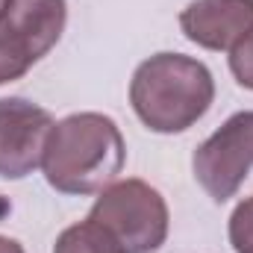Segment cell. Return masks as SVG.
I'll use <instances>...</instances> for the list:
<instances>
[{"instance_id": "obj_1", "label": "cell", "mask_w": 253, "mask_h": 253, "mask_svg": "<svg viewBox=\"0 0 253 253\" xmlns=\"http://www.w3.org/2000/svg\"><path fill=\"white\" fill-rule=\"evenodd\" d=\"M124 159V135L109 115L77 112L53 124L42 171L62 194H100L118 180Z\"/></svg>"}, {"instance_id": "obj_4", "label": "cell", "mask_w": 253, "mask_h": 253, "mask_svg": "<svg viewBox=\"0 0 253 253\" xmlns=\"http://www.w3.org/2000/svg\"><path fill=\"white\" fill-rule=\"evenodd\" d=\"M65 0H0V85L21 80L65 33Z\"/></svg>"}, {"instance_id": "obj_3", "label": "cell", "mask_w": 253, "mask_h": 253, "mask_svg": "<svg viewBox=\"0 0 253 253\" xmlns=\"http://www.w3.org/2000/svg\"><path fill=\"white\" fill-rule=\"evenodd\" d=\"M91 221L106 227L124 253H156L168 239V203L144 180H115L94 200Z\"/></svg>"}, {"instance_id": "obj_2", "label": "cell", "mask_w": 253, "mask_h": 253, "mask_svg": "<svg viewBox=\"0 0 253 253\" xmlns=\"http://www.w3.org/2000/svg\"><path fill=\"white\" fill-rule=\"evenodd\" d=\"M215 100V80L203 62L183 53H156L135 68L129 103L153 132H183L194 126Z\"/></svg>"}, {"instance_id": "obj_6", "label": "cell", "mask_w": 253, "mask_h": 253, "mask_svg": "<svg viewBox=\"0 0 253 253\" xmlns=\"http://www.w3.org/2000/svg\"><path fill=\"white\" fill-rule=\"evenodd\" d=\"M53 124L56 121L50 118L47 109L24 97L0 100V177L3 180H21L42 165Z\"/></svg>"}, {"instance_id": "obj_9", "label": "cell", "mask_w": 253, "mask_h": 253, "mask_svg": "<svg viewBox=\"0 0 253 253\" xmlns=\"http://www.w3.org/2000/svg\"><path fill=\"white\" fill-rule=\"evenodd\" d=\"M230 245L236 253L253 245V194L248 200H242L236 212L230 215Z\"/></svg>"}, {"instance_id": "obj_5", "label": "cell", "mask_w": 253, "mask_h": 253, "mask_svg": "<svg viewBox=\"0 0 253 253\" xmlns=\"http://www.w3.org/2000/svg\"><path fill=\"white\" fill-rule=\"evenodd\" d=\"M253 168V112H236L218 126L191 159L194 180L215 203L230 200Z\"/></svg>"}, {"instance_id": "obj_10", "label": "cell", "mask_w": 253, "mask_h": 253, "mask_svg": "<svg viewBox=\"0 0 253 253\" xmlns=\"http://www.w3.org/2000/svg\"><path fill=\"white\" fill-rule=\"evenodd\" d=\"M230 71L245 88H253V27L245 33V39L230 50Z\"/></svg>"}, {"instance_id": "obj_12", "label": "cell", "mask_w": 253, "mask_h": 253, "mask_svg": "<svg viewBox=\"0 0 253 253\" xmlns=\"http://www.w3.org/2000/svg\"><path fill=\"white\" fill-rule=\"evenodd\" d=\"M239 253H253V245H248V248H245V251H239Z\"/></svg>"}, {"instance_id": "obj_11", "label": "cell", "mask_w": 253, "mask_h": 253, "mask_svg": "<svg viewBox=\"0 0 253 253\" xmlns=\"http://www.w3.org/2000/svg\"><path fill=\"white\" fill-rule=\"evenodd\" d=\"M0 253H24V248H21L15 239H6V236H0Z\"/></svg>"}, {"instance_id": "obj_8", "label": "cell", "mask_w": 253, "mask_h": 253, "mask_svg": "<svg viewBox=\"0 0 253 253\" xmlns=\"http://www.w3.org/2000/svg\"><path fill=\"white\" fill-rule=\"evenodd\" d=\"M53 253H124V248L118 245V239L106 227L85 218V221L71 224L68 230L59 233Z\"/></svg>"}, {"instance_id": "obj_7", "label": "cell", "mask_w": 253, "mask_h": 253, "mask_svg": "<svg viewBox=\"0 0 253 253\" xmlns=\"http://www.w3.org/2000/svg\"><path fill=\"white\" fill-rule=\"evenodd\" d=\"M180 27L197 47L233 50L253 27V0H191Z\"/></svg>"}]
</instances>
